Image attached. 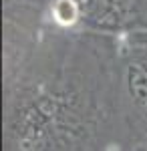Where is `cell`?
<instances>
[{
  "label": "cell",
  "mask_w": 147,
  "mask_h": 151,
  "mask_svg": "<svg viewBox=\"0 0 147 151\" xmlns=\"http://www.w3.org/2000/svg\"><path fill=\"white\" fill-rule=\"evenodd\" d=\"M55 16L61 24H71L77 18V6L73 4V0H58L55 6Z\"/></svg>",
  "instance_id": "6da1fadb"
}]
</instances>
